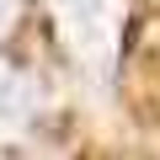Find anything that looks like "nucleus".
Masks as SVG:
<instances>
[{
    "label": "nucleus",
    "instance_id": "nucleus-1",
    "mask_svg": "<svg viewBox=\"0 0 160 160\" xmlns=\"http://www.w3.org/2000/svg\"><path fill=\"white\" fill-rule=\"evenodd\" d=\"M43 6L75 69H86L91 80H112L123 48V16H128L123 0H43Z\"/></svg>",
    "mask_w": 160,
    "mask_h": 160
},
{
    "label": "nucleus",
    "instance_id": "nucleus-2",
    "mask_svg": "<svg viewBox=\"0 0 160 160\" xmlns=\"http://www.w3.org/2000/svg\"><path fill=\"white\" fill-rule=\"evenodd\" d=\"M38 112H43V86L27 69H16V64L0 59V139L27 133L38 123Z\"/></svg>",
    "mask_w": 160,
    "mask_h": 160
},
{
    "label": "nucleus",
    "instance_id": "nucleus-3",
    "mask_svg": "<svg viewBox=\"0 0 160 160\" xmlns=\"http://www.w3.org/2000/svg\"><path fill=\"white\" fill-rule=\"evenodd\" d=\"M16 16H22V0H0V38L16 27Z\"/></svg>",
    "mask_w": 160,
    "mask_h": 160
}]
</instances>
